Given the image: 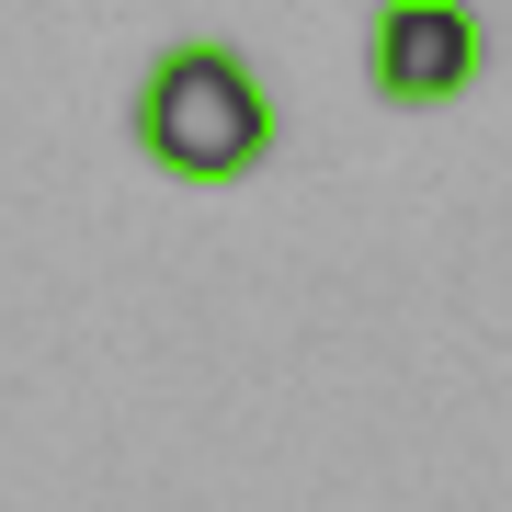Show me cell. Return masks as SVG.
Here are the masks:
<instances>
[{"label":"cell","instance_id":"cell-1","mask_svg":"<svg viewBox=\"0 0 512 512\" xmlns=\"http://www.w3.org/2000/svg\"><path fill=\"white\" fill-rule=\"evenodd\" d=\"M126 137H137V160L160 171V183L228 194V183H251V171L274 160L285 114H274L262 69L228 35H171L137 69V92H126Z\"/></svg>","mask_w":512,"mask_h":512},{"label":"cell","instance_id":"cell-2","mask_svg":"<svg viewBox=\"0 0 512 512\" xmlns=\"http://www.w3.org/2000/svg\"><path fill=\"white\" fill-rule=\"evenodd\" d=\"M478 69H490V23L456 12V0H387V12H365V92L387 114L456 103Z\"/></svg>","mask_w":512,"mask_h":512}]
</instances>
